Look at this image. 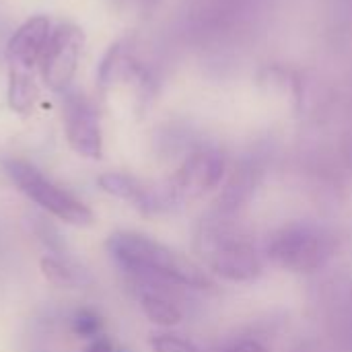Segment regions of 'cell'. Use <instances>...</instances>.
I'll return each mask as SVG.
<instances>
[{
    "label": "cell",
    "instance_id": "obj_12",
    "mask_svg": "<svg viewBox=\"0 0 352 352\" xmlns=\"http://www.w3.org/2000/svg\"><path fill=\"white\" fill-rule=\"evenodd\" d=\"M39 97L37 82L33 80V74L23 68H10L8 72V105L12 111L27 116L31 113L35 101Z\"/></svg>",
    "mask_w": 352,
    "mask_h": 352
},
{
    "label": "cell",
    "instance_id": "obj_17",
    "mask_svg": "<svg viewBox=\"0 0 352 352\" xmlns=\"http://www.w3.org/2000/svg\"><path fill=\"white\" fill-rule=\"evenodd\" d=\"M223 352H268V349L258 338H239L233 340Z\"/></svg>",
    "mask_w": 352,
    "mask_h": 352
},
{
    "label": "cell",
    "instance_id": "obj_7",
    "mask_svg": "<svg viewBox=\"0 0 352 352\" xmlns=\"http://www.w3.org/2000/svg\"><path fill=\"white\" fill-rule=\"evenodd\" d=\"M64 126L66 138L74 153L87 159H101L103 136L95 107L82 95H66L64 101Z\"/></svg>",
    "mask_w": 352,
    "mask_h": 352
},
{
    "label": "cell",
    "instance_id": "obj_6",
    "mask_svg": "<svg viewBox=\"0 0 352 352\" xmlns=\"http://www.w3.org/2000/svg\"><path fill=\"white\" fill-rule=\"evenodd\" d=\"M225 175V159L217 151H196L190 155L184 165L173 173L169 184L165 186V202L167 206H182L192 200H198L212 188L221 184Z\"/></svg>",
    "mask_w": 352,
    "mask_h": 352
},
{
    "label": "cell",
    "instance_id": "obj_10",
    "mask_svg": "<svg viewBox=\"0 0 352 352\" xmlns=\"http://www.w3.org/2000/svg\"><path fill=\"white\" fill-rule=\"evenodd\" d=\"M260 179H262V167L258 163H241L225 184L221 196L217 198L212 214L233 221L256 194Z\"/></svg>",
    "mask_w": 352,
    "mask_h": 352
},
{
    "label": "cell",
    "instance_id": "obj_14",
    "mask_svg": "<svg viewBox=\"0 0 352 352\" xmlns=\"http://www.w3.org/2000/svg\"><path fill=\"white\" fill-rule=\"evenodd\" d=\"M41 274L47 278V283H52L54 287L60 289H76L82 285V270L78 272L76 268H72L70 264L58 260V258H41L39 262Z\"/></svg>",
    "mask_w": 352,
    "mask_h": 352
},
{
    "label": "cell",
    "instance_id": "obj_3",
    "mask_svg": "<svg viewBox=\"0 0 352 352\" xmlns=\"http://www.w3.org/2000/svg\"><path fill=\"white\" fill-rule=\"evenodd\" d=\"M338 241L332 231L318 223L295 221L280 227L268 241L266 254L272 264L295 274H311L330 264Z\"/></svg>",
    "mask_w": 352,
    "mask_h": 352
},
{
    "label": "cell",
    "instance_id": "obj_15",
    "mask_svg": "<svg viewBox=\"0 0 352 352\" xmlns=\"http://www.w3.org/2000/svg\"><path fill=\"white\" fill-rule=\"evenodd\" d=\"M101 328H103L101 318L91 309H80L72 318V330L80 338H95L101 332Z\"/></svg>",
    "mask_w": 352,
    "mask_h": 352
},
{
    "label": "cell",
    "instance_id": "obj_19",
    "mask_svg": "<svg viewBox=\"0 0 352 352\" xmlns=\"http://www.w3.org/2000/svg\"><path fill=\"white\" fill-rule=\"evenodd\" d=\"M351 289H352V287H351Z\"/></svg>",
    "mask_w": 352,
    "mask_h": 352
},
{
    "label": "cell",
    "instance_id": "obj_8",
    "mask_svg": "<svg viewBox=\"0 0 352 352\" xmlns=\"http://www.w3.org/2000/svg\"><path fill=\"white\" fill-rule=\"evenodd\" d=\"M132 285L136 289L140 307L144 316L157 324V326H177L184 320V309L177 303L175 297V285L157 280V278H142V276H130Z\"/></svg>",
    "mask_w": 352,
    "mask_h": 352
},
{
    "label": "cell",
    "instance_id": "obj_9",
    "mask_svg": "<svg viewBox=\"0 0 352 352\" xmlns=\"http://www.w3.org/2000/svg\"><path fill=\"white\" fill-rule=\"evenodd\" d=\"M52 23L47 16L37 14L27 19L8 39L6 43V60L10 68L31 70L39 64V58L50 41Z\"/></svg>",
    "mask_w": 352,
    "mask_h": 352
},
{
    "label": "cell",
    "instance_id": "obj_18",
    "mask_svg": "<svg viewBox=\"0 0 352 352\" xmlns=\"http://www.w3.org/2000/svg\"><path fill=\"white\" fill-rule=\"evenodd\" d=\"M87 352H124V351H118L109 338H105V336H99V338H97V340H95V342L89 346V351Z\"/></svg>",
    "mask_w": 352,
    "mask_h": 352
},
{
    "label": "cell",
    "instance_id": "obj_2",
    "mask_svg": "<svg viewBox=\"0 0 352 352\" xmlns=\"http://www.w3.org/2000/svg\"><path fill=\"white\" fill-rule=\"evenodd\" d=\"M194 243L206 268L225 280L250 283L264 270L262 256L254 243L235 229L231 219L208 212L198 225Z\"/></svg>",
    "mask_w": 352,
    "mask_h": 352
},
{
    "label": "cell",
    "instance_id": "obj_13",
    "mask_svg": "<svg viewBox=\"0 0 352 352\" xmlns=\"http://www.w3.org/2000/svg\"><path fill=\"white\" fill-rule=\"evenodd\" d=\"M130 72V60L122 43H116L105 54L101 66H99V85L103 89L113 87L120 78H124Z\"/></svg>",
    "mask_w": 352,
    "mask_h": 352
},
{
    "label": "cell",
    "instance_id": "obj_5",
    "mask_svg": "<svg viewBox=\"0 0 352 352\" xmlns=\"http://www.w3.org/2000/svg\"><path fill=\"white\" fill-rule=\"evenodd\" d=\"M85 47V33L74 23H60L52 29L50 41L39 58V74L45 87L54 93H66Z\"/></svg>",
    "mask_w": 352,
    "mask_h": 352
},
{
    "label": "cell",
    "instance_id": "obj_16",
    "mask_svg": "<svg viewBox=\"0 0 352 352\" xmlns=\"http://www.w3.org/2000/svg\"><path fill=\"white\" fill-rule=\"evenodd\" d=\"M153 352H200L190 340L177 334H155L151 338Z\"/></svg>",
    "mask_w": 352,
    "mask_h": 352
},
{
    "label": "cell",
    "instance_id": "obj_1",
    "mask_svg": "<svg viewBox=\"0 0 352 352\" xmlns=\"http://www.w3.org/2000/svg\"><path fill=\"white\" fill-rule=\"evenodd\" d=\"M107 252L128 276L157 278L182 289L196 291L214 287L212 276L200 264L142 233H113L107 239Z\"/></svg>",
    "mask_w": 352,
    "mask_h": 352
},
{
    "label": "cell",
    "instance_id": "obj_11",
    "mask_svg": "<svg viewBox=\"0 0 352 352\" xmlns=\"http://www.w3.org/2000/svg\"><path fill=\"white\" fill-rule=\"evenodd\" d=\"M99 188L120 200L130 202L136 210L142 214H155L161 210H167L165 194L163 190H151L144 184H140L136 177L126 173H103L99 179Z\"/></svg>",
    "mask_w": 352,
    "mask_h": 352
},
{
    "label": "cell",
    "instance_id": "obj_4",
    "mask_svg": "<svg viewBox=\"0 0 352 352\" xmlns=\"http://www.w3.org/2000/svg\"><path fill=\"white\" fill-rule=\"evenodd\" d=\"M4 171L29 200L39 204L56 219L76 227H89L93 223V212L80 200H76L70 192L50 182L33 165L19 159H8L4 161Z\"/></svg>",
    "mask_w": 352,
    "mask_h": 352
}]
</instances>
